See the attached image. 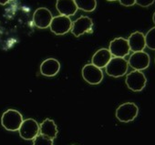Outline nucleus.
<instances>
[{
  "mask_svg": "<svg viewBox=\"0 0 155 145\" xmlns=\"http://www.w3.org/2000/svg\"><path fill=\"white\" fill-rule=\"evenodd\" d=\"M23 117L21 113L16 110H6L1 117V124L2 126L9 131L18 130L22 122Z\"/></svg>",
  "mask_w": 155,
  "mask_h": 145,
  "instance_id": "nucleus-1",
  "label": "nucleus"
},
{
  "mask_svg": "<svg viewBox=\"0 0 155 145\" xmlns=\"http://www.w3.org/2000/svg\"><path fill=\"white\" fill-rule=\"evenodd\" d=\"M129 63L123 58H112L106 66V73L113 78H120L126 74Z\"/></svg>",
  "mask_w": 155,
  "mask_h": 145,
  "instance_id": "nucleus-2",
  "label": "nucleus"
},
{
  "mask_svg": "<svg viewBox=\"0 0 155 145\" xmlns=\"http://www.w3.org/2000/svg\"><path fill=\"white\" fill-rule=\"evenodd\" d=\"M139 108L133 102H126L118 107L116 110V118L120 122H130L138 116Z\"/></svg>",
  "mask_w": 155,
  "mask_h": 145,
  "instance_id": "nucleus-3",
  "label": "nucleus"
},
{
  "mask_svg": "<svg viewBox=\"0 0 155 145\" xmlns=\"http://www.w3.org/2000/svg\"><path fill=\"white\" fill-rule=\"evenodd\" d=\"M125 82L127 87L130 91L134 92H139L145 88L147 83V79L141 71L133 70L127 75Z\"/></svg>",
  "mask_w": 155,
  "mask_h": 145,
  "instance_id": "nucleus-4",
  "label": "nucleus"
},
{
  "mask_svg": "<svg viewBox=\"0 0 155 145\" xmlns=\"http://www.w3.org/2000/svg\"><path fill=\"white\" fill-rule=\"evenodd\" d=\"M39 124L34 119L24 120L18 130L20 137L26 140H34L39 134Z\"/></svg>",
  "mask_w": 155,
  "mask_h": 145,
  "instance_id": "nucleus-5",
  "label": "nucleus"
},
{
  "mask_svg": "<svg viewBox=\"0 0 155 145\" xmlns=\"http://www.w3.org/2000/svg\"><path fill=\"white\" fill-rule=\"evenodd\" d=\"M82 77L91 85H98L103 80V73L101 68L93 64H87L82 68Z\"/></svg>",
  "mask_w": 155,
  "mask_h": 145,
  "instance_id": "nucleus-6",
  "label": "nucleus"
},
{
  "mask_svg": "<svg viewBox=\"0 0 155 145\" xmlns=\"http://www.w3.org/2000/svg\"><path fill=\"white\" fill-rule=\"evenodd\" d=\"M72 21L68 17L66 16H57L53 18L49 28L51 32L56 35H65L69 30H71Z\"/></svg>",
  "mask_w": 155,
  "mask_h": 145,
  "instance_id": "nucleus-7",
  "label": "nucleus"
},
{
  "mask_svg": "<svg viewBox=\"0 0 155 145\" xmlns=\"http://www.w3.org/2000/svg\"><path fill=\"white\" fill-rule=\"evenodd\" d=\"M109 50L113 57L116 58H125L129 55L130 48L128 43V39L123 38H116L110 41Z\"/></svg>",
  "mask_w": 155,
  "mask_h": 145,
  "instance_id": "nucleus-8",
  "label": "nucleus"
},
{
  "mask_svg": "<svg viewBox=\"0 0 155 145\" xmlns=\"http://www.w3.org/2000/svg\"><path fill=\"white\" fill-rule=\"evenodd\" d=\"M150 56L144 51L133 52L129 58V65L135 70H144L150 66Z\"/></svg>",
  "mask_w": 155,
  "mask_h": 145,
  "instance_id": "nucleus-9",
  "label": "nucleus"
},
{
  "mask_svg": "<svg viewBox=\"0 0 155 145\" xmlns=\"http://www.w3.org/2000/svg\"><path fill=\"white\" fill-rule=\"evenodd\" d=\"M93 22L89 17L81 16L78 19H76L74 22H72L71 27V33L75 37H81V35L90 32L92 29Z\"/></svg>",
  "mask_w": 155,
  "mask_h": 145,
  "instance_id": "nucleus-10",
  "label": "nucleus"
},
{
  "mask_svg": "<svg viewBox=\"0 0 155 145\" xmlns=\"http://www.w3.org/2000/svg\"><path fill=\"white\" fill-rule=\"evenodd\" d=\"M53 19V16L51 12L46 8H38L33 15V21L37 28L44 29L50 26L51 21Z\"/></svg>",
  "mask_w": 155,
  "mask_h": 145,
  "instance_id": "nucleus-11",
  "label": "nucleus"
},
{
  "mask_svg": "<svg viewBox=\"0 0 155 145\" xmlns=\"http://www.w3.org/2000/svg\"><path fill=\"white\" fill-rule=\"evenodd\" d=\"M60 69V63L56 58H47L40 65V72L45 77H54Z\"/></svg>",
  "mask_w": 155,
  "mask_h": 145,
  "instance_id": "nucleus-12",
  "label": "nucleus"
},
{
  "mask_svg": "<svg viewBox=\"0 0 155 145\" xmlns=\"http://www.w3.org/2000/svg\"><path fill=\"white\" fill-rule=\"evenodd\" d=\"M56 8L61 16H74L78 10L74 0H57Z\"/></svg>",
  "mask_w": 155,
  "mask_h": 145,
  "instance_id": "nucleus-13",
  "label": "nucleus"
},
{
  "mask_svg": "<svg viewBox=\"0 0 155 145\" xmlns=\"http://www.w3.org/2000/svg\"><path fill=\"white\" fill-rule=\"evenodd\" d=\"M128 43L131 51L133 52L143 51V49L146 48L145 35H143V33L140 31H136L129 37Z\"/></svg>",
  "mask_w": 155,
  "mask_h": 145,
  "instance_id": "nucleus-14",
  "label": "nucleus"
},
{
  "mask_svg": "<svg viewBox=\"0 0 155 145\" xmlns=\"http://www.w3.org/2000/svg\"><path fill=\"white\" fill-rule=\"evenodd\" d=\"M111 58H112V55L110 54L109 49L101 48L98 51H96L95 54L92 56L91 64H93L94 66L100 68H106V66L108 65V63L110 61Z\"/></svg>",
  "mask_w": 155,
  "mask_h": 145,
  "instance_id": "nucleus-15",
  "label": "nucleus"
},
{
  "mask_svg": "<svg viewBox=\"0 0 155 145\" xmlns=\"http://www.w3.org/2000/svg\"><path fill=\"white\" fill-rule=\"evenodd\" d=\"M40 127V130L39 133L47 136L52 140H54L57 137L58 134V128L57 125L55 123V121L51 119H46L45 120H43V122L39 125Z\"/></svg>",
  "mask_w": 155,
  "mask_h": 145,
  "instance_id": "nucleus-16",
  "label": "nucleus"
},
{
  "mask_svg": "<svg viewBox=\"0 0 155 145\" xmlns=\"http://www.w3.org/2000/svg\"><path fill=\"white\" fill-rule=\"evenodd\" d=\"M78 9H81L85 12H92L96 9V0H74Z\"/></svg>",
  "mask_w": 155,
  "mask_h": 145,
  "instance_id": "nucleus-17",
  "label": "nucleus"
},
{
  "mask_svg": "<svg viewBox=\"0 0 155 145\" xmlns=\"http://www.w3.org/2000/svg\"><path fill=\"white\" fill-rule=\"evenodd\" d=\"M146 47L150 49L155 50V27L150 28L145 35Z\"/></svg>",
  "mask_w": 155,
  "mask_h": 145,
  "instance_id": "nucleus-18",
  "label": "nucleus"
},
{
  "mask_svg": "<svg viewBox=\"0 0 155 145\" xmlns=\"http://www.w3.org/2000/svg\"><path fill=\"white\" fill-rule=\"evenodd\" d=\"M33 145H54V142L52 139L39 133L33 140Z\"/></svg>",
  "mask_w": 155,
  "mask_h": 145,
  "instance_id": "nucleus-19",
  "label": "nucleus"
},
{
  "mask_svg": "<svg viewBox=\"0 0 155 145\" xmlns=\"http://www.w3.org/2000/svg\"><path fill=\"white\" fill-rule=\"evenodd\" d=\"M155 0H136V4L139 5L140 7L142 8H147L150 7V5H152L154 3Z\"/></svg>",
  "mask_w": 155,
  "mask_h": 145,
  "instance_id": "nucleus-20",
  "label": "nucleus"
},
{
  "mask_svg": "<svg viewBox=\"0 0 155 145\" xmlns=\"http://www.w3.org/2000/svg\"><path fill=\"white\" fill-rule=\"evenodd\" d=\"M119 1L124 7H132L136 4V0H119Z\"/></svg>",
  "mask_w": 155,
  "mask_h": 145,
  "instance_id": "nucleus-21",
  "label": "nucleus"
},
{
  "mask_svg": "<svg viewBox=\"0 0 155 145\" xmlns=\"http://www.w3.org/2000/svg\"><path fill=\"white\" fill-rule=\"evenodd\" d=\"M9 1H10V0H0V5L5 6V5H7Z\"/></svg>",
  "mask_w": 155,
  "mask_h": 145,
  "instance_id": "nucleus-22",
  "label": "nucleus"
},
{
  "mask_svg": "<svg viewBox=\"0 0 155 145\" xmlns=\"http://www.w3.org/2000/svg\"><path fill=\"white\" fill-rule=\"evenodd\" d=\"M152 20H153V22H154V24H155V13L153 14V17H152Z\"/></svg>",
  "mask_w": 155,
  "mask_h": 145,
  "instance_id": "nucleus-23",
  "label": "nucleus"
},
{
  "mask_svg": "<svg viewBox=\"0 0 155 145\" xmlns=\"http://www.w3.org/2000/svg\"><path fill=\"white\" fill-rule=\"evenodd\" d=\"M108 1H116V0H108Z\"/></svg>",
  "mask_w": 155,
  "mask_h": 145,
  "instance_id": "nucleus-24",
  "label": "nucleus"
}]
</instances>
